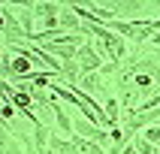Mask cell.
I'll return each mask as SVG.
<instances>
[{
  "mask_svg": "<svg viewBox=\"0 0 160 154\" xmlns=\"http://www.w3.org/2000/svg\"><path fill=\"white\" fill-rule=\"evenodd\" d=\"M76 63H79V70H100V63H103V57H100V52L91 45V36H85L79 42V48H76Z\"/></svg>",
  "mask_w": 160,
  "mask_h": 154,
  "instance_id": "1",
  "label": "cell"
},
{
  "mask_svg": "<svg viewBox=\"0 0 160 154\" xmlns=\"http://www.w3.org/2000/svg\"><path fill=\"white\" fill-rule=\"evenodd\" d=\"M21 145L12 142V130H9V124L0 118V151H18Z\"/></svg>",
  "mask_w": 160,
  "mask_h": 154,
  "instance_id": "4",
  "label": "cell"
},
{
  "mask_svg": "<svg viewBox=\"0 0 160 154\" xmlns=\"http://www.w3.org/2000/svg\"><path fill=\"white\" fill-rule=\"evenodd\" d=\"M142 139H145V142H151V145H157V139H160L157 124H145L142 127Z\"/></svg>",
  "mask_w": 160,
  "mask_h": 154,
  "instance_id": "6",
  "label": "cell"
},
{
  "mask_svg": "<svg viewBox=\"0 0 160 154\" xmlns=\"http://www.w3.org/2000/svg\"><path fill=\"white\" fill-rule=\"evenodd\" d=\"M15 115H18V109L12 106L9 100H3V103H0V118H3V121H9V118H15Z\"/></svg>",
  "mask_w": 160,
  "mask_h": 154,
  "instance_id": "7",
  "label": "cell"
},
{
  "mask_svg": "<svg viewBox=\"0 0 160 154\" xmlns=\"http://www.w3.org/2000/svg\"><path fill=\"white\" fill-rule=\"evenodd\" d=\"M48 127L42 124V121H33V136H30V145H27V151H45V142H48Z\"/></svg>",
  "mask_w": 160,
  "mask_h": 154,
  "instance_id": "2",
  "label": "cell"
},
{
  "mask_svg": "<svg viewBox=\"0 0 160 154\" xmlns=\"http://www.w3.org/2000/svg\"><path fill=\"white\" fill-rule=\"evenodd\" d=\"M103 115H106V121H109V124H115L118 118H121V103H118L115 97H109L106 103H103Z\"/></svg>",
  "mask_w": 160,
  "mask_h": 154,
  "instance_id": "5",
  "label": "cell"
},
{
  "mask_svg": "<svg viewBox=\"0 0 160 154\" xmlns=\"http://www.w3.org/2000/svg\"><path fill=\"white\" fill-rule=\"evenodd\" d=\"M3 54H6V45H3V36H0V57H3Z\"/></svg>",
  "mask_w": 160,
  "mask_h": 154,
  "instance_id": "8",
  "label": "cell"
},
{
  "mask_svg": "<svg viewBox=\"0 0 160 154\" xmlns=\"http://www.w3.org/2000/svg\"><path fill=\"white\" fill-rule=\"evenodd\" d=\"M48 106H52V112H54V118H58V127H61V133L63 136H72V121L67 118V112H63V106L58 103V97H48Z\"/></svg>",
  "mask_w": 160,
  "mask_h": 154,
  "instance_id": "3",
  "label": "cell"
}]
</instances>
